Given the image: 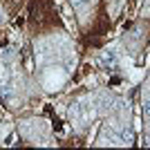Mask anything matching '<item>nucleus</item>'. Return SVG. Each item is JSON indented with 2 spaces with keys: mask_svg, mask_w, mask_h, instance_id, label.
Listing matches in <instances>:
<instances>
[{
  "mask_svg": "<svg viewBox=\"0 0 150 150\" xmlns=\"http://www.w3.org/2000/svg\"><path fill=\"white\" fill-rule=\"evenodd\" d=\"M101 63H103V67L105 69H114L117 67V52H105L103 56H101Z\"/></svg>",
  "mask_w": 150,
  "mask_h": 150,
  "instance_id": "1",
  "label": "nucleus"
},
{
  "mask_svg": "<svg viewBox=\"0 0 150 150\" xmlns=\"http://www.w3.org/2000/svg\"><path fill=\"white\" fill-rule=\"evenodd\" d=\"M132 139H134L132 130H123V132L119 134V141H121V144H132Z\"/></svg>",
  "mask_w": 150,
  "mask_h": 150,
  "instance_id": "2",
  "label": "nucleus"
},
{
  "mask_svg": "<svg viewBox=\"0 0 150 150\" xmlns=\"http://www.w3.org/2000/svg\"><path fill=\"white\" fill-rule=\"evenodd\" d=\"M9 92H11V90H9V85H2V83H0V96H2V99H7V96H9Z\"/></svg>",
  "mask_w": 150,
  "mask_h": 150,
  "instance_id": "3",
  "label": "nucleus"
},
{
  "mask_svg": "<svg viewBox=\"0 0 150 150\" xmlns=\"http://www.w3.org/2000/svg\"><path fill=\"white\" fill-rule=\"evenodd\" d=\"M144 117H146V119H150V99L144 103Z\"/></svg>",
  "mask_w": 150,
  "mask_h": 150,
  "instance_id": "4",
  "label": "nucleus"
},
{
  "mask_svg": "<svg viewBox=\"0 0 150 150\" xmlns=\"http://www.w3.org/2000/svg\"><path fill=\"white\" fill-rule=\"evenodd\" d=\"M11 56H13V50H11V47H7V50L2 52V58H7V61H9Z\"/></svg>",
  "mask_w": 150,
  "mask_h": 150,
  "instance_id": "5",
  "label": "nucleus"
},
{
  "mask_svg": "<svg viewBox=\"0 0 150 150\" xmlns=\"http://www.w3.org/2000/svg\"><path fill=\"white\" fill-rule=\"evenodd\" d=\"M72 2V7H83V5H88V0H69Z\"/></svg>",
  "mask_w": 150,
  "mask_h": 150,
  "instance_id": "6",
  "label": "nucleus"
},
{
  "mask_svg": "<svg viewBox=\"0 0 150 150\" xmlns=\"http://www.w3.org/2000/svg\"><path fill=\"white\" fill-rule=\"evenodd\" d=\"M2 23H5V13L0 11V25H2Z\"/></svg>",
  "mask_w": 150,
  "mask_h": 150,
  "instance_id": "7",
  "label": "nucleus"
}]
</instances>
